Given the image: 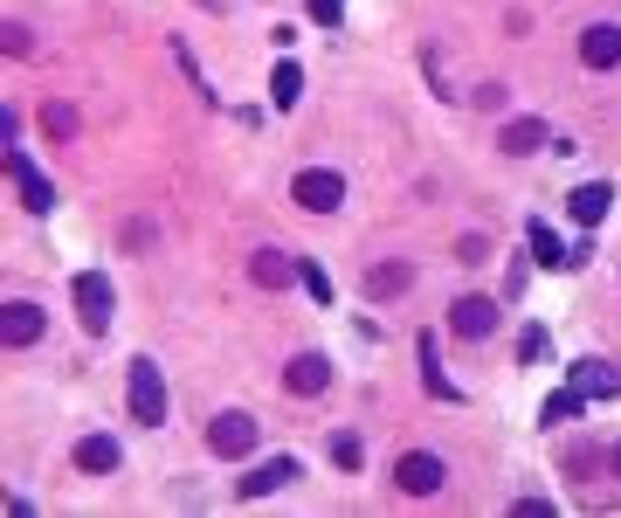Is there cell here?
Wrapping results in <instances>:
<instances>
[{
	"mask_svg": "<svg viewBox=\"0 0 621 518\" xmlns=\"http://www.w3.org/2000/svg\"><path fill=\"white\" fill-rule=\"evenodd\" d=\"M532 256L545 270H573V249H559V235L545 229V221H532Z\"/></svg>",
	"mask_w": 621,
	"mask_h": 518,
	"instance_id": "ffe728a7",
	"label": "cell"
},
{
	"mask_svg": "<svg viewBox=\"0 0 621 518\" xmlns=\"http://www.w3.org/2000/svg\"><path fill=\"white\" fill-rule=\"evenodd\" d=\"M249 276H256L262 290H284L290 276H305V270H297V263H290L284 249H256V256H249Z\"/></svg>",
	"mask_w": 621,
	"mask_h": 518,
	"instance_id": "4fadbf2b",
	"label": "cell"
},
{
	"mask_svg": "<svg viewBox=\"0 0 621 518\" xmlns=\"http://www.w3.org/2000/svg\"><path fill=\"white\" fill-rule=\"evenodd\" d=\"M111 311H118V298H111V276H104V270H83V276H77V319H83V332H111Z\"/></svg>",
	"mask_w": 621,
	"mask_h": 518,
	"instance_id": "277c9868",
	"label": "cell"
},
{
	"mask_svg": "<svg viewBox=\"0 0 621 518\" xmlns=\"http://www.w3.org/2000/svg\"><path fill=\"white\" fill-rule=\"evenodd\" d=\"M0 159H8V180H14V194H22V208H28V215H49V208H55V187H49L42 166H35L22 145H0Z\"/></svg>",
	"mask_w": 621,
	"mask_h": 518,
	"instance_id": "6da1fadb",
	"label": "cell"
},
{
	"mask_svg": "<svg viewBox=\"0 0 621 518\" xmlns=\"http://www.w3.org/2000/svg\"><path fill=\"white\" fill-rule=\"evenodd\" d=\"M305 290H311V298H318V305H332V276H325V270H318V263H305Z\"/></svg>",
	"mask_w": 621,
	"mask_h": 518,
	"instance_id": "484cf974",
	"label": "cell"
},
{
	"mask_svg": "<svg viewBox=\"0 0 621 518\" xmlns=\"http://www.w3.org/2000/svg\"><path fill=\"white\" fill-rule=\"evenodd\" d=\"M297 98H305V69H297L290 55H284V63L270 69V104H276V111H290Z\"/></svg>",
	"mask_w": 621,
	"mask_h": 518,
	"instance_id": "d6986e66",
	"label": "cell"
},
{
	"mask_svg": "<svg viewBox=\"0 0 621 518\" xmlns=\"http://www.w3.org/2000/svg\"><path fill=\"white\" fill-rule=\"evenodd\" d=\"M290 200H297V208H311V215H338V208H346V180H338L332 166H305V173L290 180Z\"/></svg>",
	"mask_w": 621,
	"mask_h": 518,
	"instance_id": "7a4b0ae2",
	"label": "cell"
},
{
	"mask_svg": "<svg viewBox=\"0 0 621 518\" xmlns=\"http://www.w3.org/2000/svg\"><path fill=\"white\" fill-rule=\"evenodd\" d=\"M608 200H614V194L600 187V180H587V187H573V194H567V215L580 221V229H594V221L608 215Z\"/></svg>",
	"mask_w": 621,
	"mask_h": 518,
	"instance_id": "2e32d148",
	"label": "cell"
},
{
	"mask_svg": "<svg viewBox=\"0 0 621 518\" xmlns=\"http://www.w3.org/2000/svg\"><path fill=\"white\" fill-rule=\"evenodd\" d=\"M256 436H262L256 422L242 415V409H229V415H215V429H207V450L235 464V456H249V450H256Z\"/></svg>",
	"mask_w": 621,
	"mask_h": 518,
	"instance_id": "8992f818",
	"label": "cell"
},
{
	"mask_svg": "<svg viewBox=\"0 0 621 518\" xmlns=\"http://www.w3.org/2000/svg\"><path fill=\"white\" fill-rule=\"evenodd\" d=\"M338 14H346V0H311V22L318 28H338Z\"/></svg>",
	"mask_w": 621,
	"mask_h": 518,
	"instance_id": "4316f807",
	"label": "cell"
},
{
	"mask_svg": "<svg viewBox=\"0 0 621 518\" xmlns=\"http://www.w3.org/2000/svg\"><path fill=\"white\" fill-rule=\"evenodd\" d=\"M42 132L55 145H69V139H77V111H69V104H42Z\"/></svg>",
	"mask_w": 621,
	"mask_h": 518,
	"instance_id": "44dd1931",
	"label": "cell"
},
{
	"mask_svg": "<svg viewBox=\"0 0 621 518\" xmlns=\"http://www.w3.org/2000/svg\"><path fill=\"white\" fill-rule=\"evenodd\" d=\"M580 63H587V69H614L621 63V28H608V22L580 28Z\"/></svg>",
	"mask_w": 621,
	"mask_h": 518,
	"instance_id": "30bf717a",
	"label": "cell"
},
{
	"mask_svg": "<svg viewBox=\"0 0 621 518\" xmlns=\"http://www.w3.org/2000/svg\"><path fill=\"white\" fill-rule=\"evenodd\" d=\"M407 284H414V270H407V263H373V270H366V298H373V305L401 298Z\"/></svg>",
	"mask_w": 621,
	"mask_h": 518,
	"instance_id": "5bb4252c",
	"label": "cell"
},
{
	"mask_svg": "<svg viewBox=\"0 0 621 518\" xmlns=\"http://www.w3.org/2000/svg\"><path fill=\"white\" fill-rule=\"evenodd\" d=\"M456 263H463V270L491 263V243H483V235H463V243H456Z\"/></svg>",
	"mask_w": 621,
	"mask_h": 518,
	"instance_id": "cb8c5ba5",
	"label": "cell"
},
{
	"mask_svg": "<svg viewBox=\"0 0 621 518\" xmlns=\"http://www.w3.org/2000/svg\"><path fill=\"white\" fill-rule=\"evenodd\" d=\"M194 8H221V0H194Z\"/></svg>",
	"mask_w": 621,
	"mask_h": 518,
	"instance_id": "f546056e",
	"label": "cell"
},
{
	"mask_svg": "<svg viewBox=\"0 0 621 518\" xmlns=\"http://www.w3.org/2000/svg\"><path fill=\"white\" fill-rule=\"evenodd\" d=\"M580 401H587V394H580V387H567V394H553V401L539 409V422H545V429H559V422H573V415H580Z\"/></svg>",
	"mask_w": 621,
	"mask_h": 518,
	"instance_id": "7402d4cb",
	"label": "cell"
},
{
	"mask_svg": "<svg viewBox=\"0 0 621 518\" xmlns=\"http://www.w3.org/2000/svg\"><path fill=\"white\" fill-rule=\"evenodd\" d=\"M442 477H449V464H442V456H428V450H407L401 464H393V484H401L407 497H436Z\"/></svg>",
	"mask_w": 621,
	"mask_h": 518,
	"instance_id": "5b68a950",
	"label": "cell"
},
{
	"mask_svg": "<svg viewBox=\"0 0 621 518\" xmlns=\"http://www.w3.org/2000/svg\"><path fill=\"white\" fill-rule=\"evenodd\" d=\"M600 470H608V477H621V442H614L608 456H600Z\"/></svg>",
	"mask_w": 621,
	"mask_h": 518,
	"instance_id": "f1b7e54d",
	"label": "cell"
},
{
	"mask_svg": "<svg viewBox=\"0 0 621 518\" xmlns=\"http://www.w3.org/2000/svg\"><path fill=\"white\" fill-rule=\"evenodd\" d=\"M0 339H8V346H35V339H42V305H8V311H0Z\"/></svg>",
	"mask_w": 621,
	"mask_h": 518,
	"instance_id": "7c38bea8",
	"label": "cell"
},
{
	"mask_svg": "<svg viewBox=\"0 0 621 518\" xmlns=\"http://www.w3.org/2000/svg\"><path fill=\"white\" fill-rule=\"evenodd\" d=\"M449 332H456V339H491V332H497V305L491 298H456V305H449Z\"/></svg>",
	"mask_w": 621,
	"mask_h": 518,
	"instance_id": "52a82bcc",
	"label": "cell"
},
{
	"mask_svg": "<svg viewBox=\"0 0 621 518\" xmlns=\"http://www.w3.org/2000/svg\"><path fill=\"white\" fill-rule=\"evenodd\" d=\"M545 353V332L539 325H525V339H518V360H539Z\"/></svg>",
	"mask_w": 621,
	"mask_h": 518,
	"instance_id": "83f0119b",
	"label": "cell"
},
{
	"mask_svg": "<svg viewBox=\"0 0 621 518\" xmlns=\"http://www.w3.org/2000/svg\"><path fill=\"white\" fill-rule=\"evenodd\" d=\"M422 387L436 401H456V387H449V374H442V353H436V332H422Z\"/></svg>",
	"mask_w": 621,
	"mask_h": 518,
	"instance_id": "ac0fdd59",
	"label": "cell"
},
{
	"mask_svg": "<svg viewBox=\"0 0 621 518\" xmlns=\"http://www.w3.org/2000/svg\"><path fill=\"white\" fill-rule=\"evenodd\" d=\"M131 422H145V429L166 422V380L153 360H131Z\"/></svg>",
	"mask_w": 621,
	"mask_h": 518,
	"instance_id": "3957f363",
	"label": "cell"
},
{
	"mask_svg": "<svg viewBox=\"0 0 621 518\" xmlns=\"http://www.w3.org/2000/svg\"><path fill=\"white\" fill-rule=\"evenodd\" d=\"M284 387H290V394H325V387H332V360L325 353H297L284 366Z\"/></svg>",
	"mask_w": 621,
	"mask_h": 518,
	"instance_id": "9c48e42d",
	"label": "cell"
},
{
	"mask_svg": "<svg viewBox=\"0 0 621 518\" xmlns=\"http://www.w3.org/2000/svg\"><path fill=\"white\" fill-rule=\"evenodd\" d=\"M0 49H8V55H28V49H35V35H28L22 22H8V28H0Z\"/></svg>",
	"mask_w": 621,
	"mask_h": 518,
	"instance_id": "d4e9b609",
	"label": "cell"
},
{
	"mask_svg": "<svg viewBox=\"0 0 621 518\" xmlns=\"http://www.w3.org/2000/svg\"><path fill=\"white\" fill-rule=\"evenodd\" d=\"M545 139H553V132H545L539 118H512V125H504V132H497V145H504V153H512V159H525V153H539Z\"/></svg>",
	"mask_w": 621,
	"mask_h": 518,
	"instance_id": "9a60e30c",
	"label": "cell"
},
{
	"mask_svg": "<svg viewBox=\"0 0 621 518\" xmlns=\"http://www.w3.org/2000/svg\"><path fill=\"white\" fill-rule=\"evenodd\" d=\"M77 470H90V477L118 470V436H83L77 442Z\"/></svg>",
	"mask_w": 621,
	"mask_h": 518,
	"instance_id": "e0dca14e",
	"label": "cell"
},
{
	"mask_svg": "<svg viewBox=\"0 0 621 518\" xmlns=\"http://www.w3.org/2000/svg\"><path fill=\"white\" fill-rule=\"evenodd\" d=\"M297 477H305V470H297V456H270V464H256L249 477H242V497H270V491H284V484H297Z\"/></svg>",
	"mask_w": 621,
	"mask_h": 518,
	"instance_id": "ba28073f",
	"label": "cell"
},
{
	"mask_svg": "<svg viewBox=\"0 0 621 518\" xmlns=\"http://www.w3.org/2000/svg\"><path fill=\"white\" fill-rule=\"evenodd\" d=\"M573 387H580L587 401H614V394H621V374H614L608 360H580V366H573Z\"/></svg>",
	"mask_w": 621,
	"mask_h": 518,
	"instance_id": "8fae6325",
	"label": "cell"
},
{
	"mask_svg": "<svg viewBox=\"0 0 621 518\" xmlns=\"http://www.w3.org/2000/svg\"><path fill=\"white\" fill-rule=\"evenodd\" d=\"M332 464H338V470H360V464H366L360 436H346V429H338V436H332Z\"/></svg>",
	"mask_w": 621,
	"mask_h": 518,
	"instance_id": "603a6c76",
	"label": "cell"
}]
</instances>
